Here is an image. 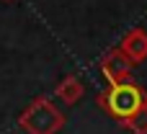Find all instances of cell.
<instances>
[{"label":"cell","mask_w":147,"mask_h":134,"mask_svg":"<svg viewBox=\"0 0 147 134\" xmlns=\"http://www.w3.org/2000/svg\"><path fill=\"white\" fill-rule=\"evenodd\" d=\"M96 103L121 124V121L132 119L134 114H140L142 108H147V90L132 80L119 83V85H106L96 96Z\"/></svg>","instance_id":"6da1fadb"},{"label":"cell","mask_w":147,"mask_h":134,"mask_svg":"<svg viewBox=\"0 0 147 134\" xmlns=\"http://www.w3.org/2000/svg\"><path fill=\"white\" fill-rule=\"evenodd\" d=\"M18 127L26 134H59L65 127V114L52 103V98H34L18 116Z\"/></svg>","instance_id":"7a4b0ae2"},{"label":"cell","mask_w":147,"mask_h":134,"mask_svg":"<svg viewBox=\"0 0 147 134\" xmlns=\"http://www.w3.org/2000/svg\"><path fill=\"white\" fill-rule=\"evenodd\" d=\"M101 72H103V77L109 80V85H119V83H127V80H132V59L116 46V49H109L103 57H101Z\"/></svg>","instance_id":"3957f363"},{"label":"cell","mask_w":147,"mask_h":134,"mask_svg":"<svg viewBox=\"0 0 147 134\" xmlns=\"http://www.w3.org/2000/svg\"><path fill=\"white\" fill-rule=\"evenodd\" d=\"M119 49L132 59V65H142L147 59V31L145 28H129L124 34Z\"/></svg>","instance_id":"277c9868"},{"label":"cell","mask_w":147,"mask_h":134,"mask_svg":"<svg viewBox=\"0 0 147 134\" xmlns=\"http://www.w3.org/2000/svg\"><path fill=\"white\" fill-rule=\"evenodd\" d=\"M54 93H57V98H59L62 103L75 106V103L83 98V93H85V90H83V80L70 72V75H65V77L57 83V90H54Z\"/></svg>","instance_id":"5b68a950"},{"label":"cell","mask_w":147,"mask_h":134,"mask_svg":"<svg viewBox=\"0 0 147 134\" xmlns=\"http://www.w3.org/2000/svg\"><path fill=\"white\" fill-rule=\"evenodd\" d=\"M121 127L132 134H147V108H142L140 114H134L132 119L121 121Z\"/></svg>","instance_id":"8992f818"},{"label":"cell","mask_w":147,"mask_h":134,"mask_svg":"<svg viewBox=\"0 0 147 134\" xmlns=\"http://www.w3.org/2000/svg\"><path fill=\"white\" fill-rule=\"evenodd\" d=\"M5 3H10V0H5Z\"/></svg>","instance_id":"52a82bcc"}]
</instances>
